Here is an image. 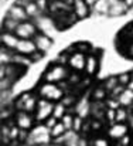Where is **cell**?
<instances>
[{"label": "cell", "mask_w": 133, "mask_h": 146, "mask_svg": "<svg viewBox=\"0 0 133 146\" xmlns=\"http://www.w3.org/2000/svg\"><path fill=\"white\" fill-rule=\"evenodd\" d=\"M111 3L109 0H96L93 4V11L98 14H106L111 11Z\"/></svg>", "instance_id": "obj_16"}, {"label": "cell", "mask_w": 133, "mask_h": 146, "mask_svg": "<svg viewBox=\"0 0 133 146\" xmlns=\"http://www.w3.org/2000/svg\"><path fill=\"white\" fill-rule=\"evenodd\" d=\"M38 95L52 102H58L64 98V90L60 84L55 82H44L38 87Z\"/></svg>", "instance_id": "obj_2"}, {"label": "cell", "mask_w": 133, "mask_h": 146, "mask_svg": "<svg viewBox=\"0 0 133 146\" xmlns=\"http://www.w3.org/2000/svg\"><path fill=\"white\" fill-rule=\"evenodd\" d=\"M24 9H26V11H27V14H28V17H30V19L40 17V14H41V10L38 9V6H37L36 0L30 1L27 6H24Z\"/></svg>", "instance_id": "obj_18"}, {"label": "cell", "mask_w": 133, "mask_h": 146, "mask_svg": "<svg viewBox=\"0 0 133 146\" xmlns=\"http://www.w3.org/2000/svg\"><path fill=\"white\" fill-rule=\"evenodd\" d=\"M126 7H128V6H126L123 1H122V3H119L116 7H115V6H112V7H111L109 14H112V16H119V14H122V13L126 10Z\"/></svg>", "instance_id": "obj_27"}, {"label": "cell", "mask_w": 133, "mask_h": 146, "mask_svg": "<svg viewBox=\"0 0 133 146\" xmlns=\"http://www.w3.org/2000/svg\"><path fill=\"white\" fill-rule=\"evenodd\" d=\"M108 106L112 108V109H118V108L122 106V105H120L119 99H116V101H115V99H109V101H108Z\"/></svg>", "instance_id": "obj_34"}, {"label": "cell", "mask_w": 133, "mask_h": 146, "mask_svg": "<svg viewBox=\"0 0 133 146\" xmlns=\"http://www.w3.org/2000/svg\"><path fill=\"white\" fill-rule=\"evenodd\" d=\"M33 40L36 41L37 50H38L40 52L48 51V50L51 48V46H52V38H51L48 34H45V33H37Z\"/></svg>", "instance_id": "obj_12"}, {"label": "cell", "mask_w": 133, "mask_h": 146, "mask_svg": "<svg viewBox=\"0 0 133 146\" xmlns=\"http://www.w3.org/2000/svg\"><path fill=\"white\" fill-rule=\"evenodd\" d=\"M58 122H60V119H57L54 115H51V116L45 121L44 123H45V126H47V128H50V129H51V128H54V126H55Z\"/></svg>", "instance_id": "obj_31"}, {"label": "cell", "mask_w": 133, "mask_h": 146, "mask_svg": "<svg viewBox=\"0 0 133 146\" xmlns=\"http://www.w3.org/2000/svg\"><path fill=\"white\" fill-rule=\"evenodd\" d=\"M20 146H27V145H20Z\"/></svg>", "instance_id": "obj_46"}, {"label": "cell", "mask_w": 133, "mask_h": 146, "mask_svg": "<svg viewBox=\"0 0 133 146\" xmlns=\"http://www.w3.org/2000/svg\"><path fill=\"white\" fill-rule=\"evenodd\" d=\"M92 146H109V141L105 138H96L92 142Z\"/></svg>", "instance_id": "obj_32"}, {"label": "cell", "mask_w": 133, "mask_h": 146, "mask_svg": "<svg viewBox=\"0 0 133 146\" xmlns=\"http://www.w3.org/2000/svg\"><path fill=\"white\" fill-rule=\"evenodd\" d=\"M54 106H55V102L52 101H48L45 98H40L38 99V104H37V108L34 111V118L38 123H44L45 121L52 115L54 112Z\"/></svg>", "instance_id": "obj_4"}, {"label": "cell", "mask_w": 133, "mask_h": 146, "mask_svg": "<svg viewBox=\"0 0 133 146\" xmlns=\"http://www.w3.org/2000/svg\"><path fill=\"white\" fill-rule=\"evenodd\" d=\"M87 57H88V55H87L85 52L75 50L74 52H71V54L68 55V62H67V65L69 67V70H72V71H75V72L85 71Z\"/></svg>", "instance_id": "obj_5"}, {"label": "cell", "mask_w": 133, "mask_h": 146, "mask_svg": "<svg viewBox=\"0 0 133 146\" xmlns=\"http://www.w3.org/2000/svg\"><path fill=\"white\" fill-rule=\"evenodd\" d=\"M52 136H51V129L45 126V123H40L36 128H33L28 132V138H27V145H50Z\"/></svg>", "instance_id": "obj_1"}, {"label": "cell", "mask_w": 133, "mask_h": 146, "mask_svg": "<svg viewBox=\"0 0 133 146\" xmlns=\"http://www.w3.org/2000/svg\"><path fill=\"white\" fill-rule=\"evenodd\" d=\"M33 146H50V145H44V143H40V145H33Z\"/></svg>", "instance_id": "obj_43"}, {"label": "cell", "mask_w": 133, "mask_h": 146, "mask_svg": "<svg viewBox=\"0 0 133 146\" xmlns=\"http://www.w3.org/2000/svg\"><path fill=\"white\" fill-rule=\"evenodd\" d=\"M19 23H20V21H16V20H13V19H10V17L6 16V19H4V21H3V31L14 33L16 29H17V26H19Z\"/></svg>", "instance_id": "obj_19"}, {"label": "cell", "mask_w": 133, "mask_h": 146, "mask_svg": "<svg viewBox=\"0 0 133 146\" xmlns=\"http://www.w3.org/2000/svg\"><path fill=\"white\" fill-rule=\"evenodd\" d=\"M74 119H75V116H72L71 113H65L62 116L61 122L64 123V126L67 128V131H72V128H74Z\"/></svg>", "instance_id": "obj_23"}, {"label": "cell", "mask_w": 133, "mask_h": 146, "mask_svg": "<svg viewBox=\"0 0 133 146\" xmlns=\"http://www.w3.org/2000/svg\"><path fill=\"white\" fill-rule=\"evenodd\" d=\"M126 88H128V90H130V91H133V78L130 80V82L126 85Z\"/></svg>", "instance_id": "obj_40"}, {"label": "cell", "mask_w": 133, "mask_h": 146, "mask_svg": "<svg viewBox=\"0 0 133 146\" xmlns=\"http://www.w3.org/2000/svg\"><path fill=\"white\" fill-rule=\"evenodd\" d=\"M65 132H67V128L64 126V123H62L61 121H60L54 128H51V136H52V139H58V138L64 136Z\"/></svg>", "instance_id": "obj_20"}, {"label": "cell", "mask_w": 133, "mask_h": 146, "mask_svg": "<svg viewBox=\"0 0 133 146\" xmlns=\"http://www.w3.org/2000/svg\"><path fill=\"white\" fill-rule=\"evenodd\" d=\"M82 119H84V118H81L79 115H77V116H75L72 131H75V132H79V131H81V128H82Z\"/></svg>", "instance_id": "obj_29"}, {"label": "cell", "mask_w": 133, "mask_h": 146, "mask_svg": "<svg viewBox=\"0 0 133 146\" xmlns=\"http://www.w3.org/2000/svg\"><path fill=\"white\" fill-rule=\"evenodd\" d=\"M99 70V58L95 54H89L87 57V65H85V74L88 77H92Z\"/></svg>", "instance_id": "obj_15"}, {"label": "cell", "mask_w": 133, "mask_h": 146, "mask_svg": "<svg viewBox=\"0 0 133 146\" xmlns=\"http://www.w3.org/2000/svg\"><path fill=\"white\" fill-rule=\"evenodd\" d=\"M52 115L57 118V119H62V116L65 115V105L62 102H55V106H54V112Z\"/></svg>", "instance_id": "obj_22"}, {"label": "cell", "mask_w": 133, "mask_h": 146, "mask_svg": "<svg viewBox=\"0 0 133 146\" xmlns=\"http://www.w3.org/2000/svg\"><path fill=\"white\" fill-rule=\"evenodd\" d=\"M62 101V104L67 106V105H71V104H74V98L72 97H65V98H62L61 99Z\"/></svg>", "instance_id": "obj_36"}, {"label": "cell", "mask_w": 133, "mask_h": 146, "mask_svg": "<svg viewBox=\"0 0 133 146\" xmlns=\"http://www.w3.org/2000/svg\"><path fill=\"white\" fill-rule=\"evenodd\" d=\"M7 17H10V19H13V20H16V21H26V20H28L30 17H28V14H27V11H26V9L23 7V6H20V4H13L10 9H9V13H7Z\"/></svg>", "instance_id": "obj_11"}, {"label": "cell", "mask_w": 133, "mask_h": 146, "mask_svg": "<svg viewBox=\"0 0 133 146\" xmlns=\"http://www.w3.org/2000/svg\"><path fill=\"white\" fill-rule=\"evenodd\" d=\"M128 119V111L125 109V106H119L116 109V122H126Z\"/></svg>", "instance_id": "obj_25"}, {"label": "cell", "mask_w": 133, "mask_h": 146, "mask_svg": "<svg viewBox=\"0 0 133 146\" xmlns=\"http://www.w3.org/2000/svg\"><path fill=\"white\" fill-rule=\"evenodd\" d=\"M130 142H132V138H130L129 135H126V136H123V138L119 141V146H129Z\"/></svg>", "instance_id": "obj_35"}, {"label": "cell", "mask_w": 133, "mask_h": 146, "mask_svg": "<svg viewBox=\"0 0 133 146\" xmlns=\"http://www.w3.org/2000/svg\"><path fill=\"white\" fill-rule=\"evenodd\" d=\"M129 132V126L123 122H115L111 125L109 131H108V135L111 139L113 141H120L123 136H126Z\"/></svg>", "instance_id": "obj_10"}, {"label": "cell", "mask_w": 133, "mask_h": 146, "mask_svg": "<svg viewBox=\"0 0 133 146\" xmlns=\"http://www.w3.org/2000/svg\"><path fill=\"white\" fill-rule=\"evenodd\" d=\"M105 97H106V90H105V87H102V88H96L95 92L92 94V98H93L95 102L103 101V98Z\"/></svg>", "instance_id": "obj_26"}, {"label": "cell", "mask_w": 133, "mask_h": 146, "mask_svg": "<svg viewBox=\"0 0 133 146\" xmlns=\"http://www.w3.org/2000/svg\"><path fill=\"white\" fill-rule=\"evenodd\" d=\"M14 121H16V125H17L20 129L30 131V129H33V125H34L36 118H34L30 112H27V111H17Z\"/></svg>", "instance_id": "obj_9"}, {"label": "cell", "mask_w": 133, "mask_h": 146, "mask_svg": "<svg viewBox=\"0 0 133 146\" xmlns=\"http://www.w3.org/2000/svg\"><path fill=\"white\" fill-rule=\"evenodd\" d=\"M37 104H38V99H36V97L30 92L21 95V97L17 99L16 102V106L19 111H27V112H34L36 108H37Z\"/></svg>", "instance_id": "obj_8"}, {"label": "cell", "mask_w": 133, "mask_h": 146, "mask_svg": "<svg viewBox=\"0 0 133 146\" xmlns=\"http://www.w3.org/2000/svg\"><path fill=\"white\" fill-rule=\"evenodd\" d=\"M69 70L67 68L65 64H55L52 65L44 75V81L45 82H55V84H60L65 80H68L69 77Z\"/></svg>", "instance_id": "obj_3"}, {"label": "cell", "mask_w": 133, "mask_h": 146, "mask_svg": "<svg viewBox=\"0 0 133 146\" xmlns=\"http://www.w3.org/2000/svg\"><path fill=\"white\" fill-rule=\"evenodd\" d=\"M116 85H119V80H118V77H111V78H108V80L103 82V87H105L106 91H112Z\"/></svg>", "instance_id": "obj_24"}, {"label": "cell", "mask_w": 133, "mask_h": 146, "mask_svg": "<svg viewBox=\"0 0 133 146\" xmlns=\"http://www.w3.org/2000/svg\"><path fill=\"white\" fill-rule=\"evenodd\" d=\"M72 13L78 19H85L89 14V6L87 0H72Z\"/></svg>", "instance_id": "obj_13"}, {"label": "cell", "mask_w": 133, "mask_h": 146, "mask_svg": "<svg viewBox=\"0 0 133 146\" xmlns=\"http://www.w3.org/2000/svg\"><path fill=\"white\" fill-rule=\"evenodd\" d=\"M20 41V37H17L14 33H7V31H3L1 33V44L4 48H9V50H16L17 44Z\"/></svg>", "instance_id": "obj_14"}, {"label": "cell", "mask_w": 133, "mask_h": 146, "mask_svg": "<svg viewBox=\"0 0 133 146\" xmlns=\"http://www.w3.org/2000/svg\"><path fill=\"white\" fill-rule=\"evenodd\" d=\"M129 33H130V36L133 37V24L130 26V29H129Z\"/></svg>", "instance_id": "obj_42"}, {"label": "cell", "mask_w": 133, "mask_h": 146, "mask_svg": "<svg viewBox=\"0 0 133 146\" xmlns=\"http://www.w3.org/2000/svg\"><path fill=\"white\" fill-rule=\"evenodd\" d=\"M14 52L21 54V55H26V57H34L40 51L37 50L36 41L33 38H20L17 47L14 50Z\"/></svg>", "instance_id": "obj_7"}, {"label": "cell", "mask_w": 133, "mask_h": 146, "mask_svg": "<svg viewBox=\"0 0 133 146\" xmlns=\"http://www.w3.org/2000/svg\"><path fill=\"white\" fill-rule=\"evenodd\" d=\"M61 1H68V3L71 1V4H72V0H61Z\"/></svg>", "instance_id": "obj_44"}, {"label": "cell", "mask_w": 133, "mask_h": 146, "mask_svg": "<svg viewBox=\"0 0 133 146\" xmlns=\"http://www.w3.org/2000/svg\"><path fill=\"white\" fill-rule=\"evenodd\" d=\"M122 1H123L128 7H132V6H133V0H122Z\"/></svg>", "instance_id": "obj_39"}, {"label": "cell", "mask_w": 133, "mask_h": 146, "mask_svg": "<svg viewBox=\"0 0 133 146\" xmlns=\"http://www.w3.org/2000/svg\"><path fill=\"white\" fill-rule=\"evenodd\" d=\"M129 126H130V128L133 129V115L130 116V118H129Z\"/></svg>", "instance_id": "obj_41"}, {"label": "cell", "mask_w": 133, "mask_h": 146, "mask_svg": "<svg viewBox=\"0 0 133 146\" xmlns=\"http://www.w3.org/2000/svg\"><path fill=\"white\" fill-rule=\"evenodd\" d=\"M50 146H57V145H50Z\"/></svg>", "instance_id": "obj_45"}, {"label": "cell", "mask_w": 133, "mask_h": 146, "mask_svg": "<svg viewBox=\"0 0 133 146\" xmlns=\"http://www.w3.org/2000/svg\"><path fill=\"white\" fill-rule=\"evenodd\" d=\"M38 9L41 10V13H45L48 9H50V4H48V0H36Z\"/></svg>", "instance_id": "obj_30"}, {"label": "cell", "mask_w": 133, "mask_h": 146, "mask_svg": "<svg viewBox=\"0 0 133 146\" xmlns=\"http://www.w3.org/2000/svg\"><path fill=\"white\" fill-rule=\"evenodd\" d=\"M75 50H78V51H82V52L88 54V51H89V44H87V43H78V44L75 46Z\"/></svg>", "instance_id": "obj_33"}, {"label": "cell", "mask_w": 133, "mask_h": 146, "mask_svg": "<svg viewBox=\"0 0 133 146\" xmlns=\"http://www.w3.org/2000/svg\"><path fill=\"white\" fill-rule=\"evenodd\" d=\"M132 78H133V74H120V75H118L119 84H120V85H125V87L130 82Z\"/></svg>", "instance_id": "obj_28"}, {"label": "cell", "mask_w": 133, "mask_h": 146, "mask_svg": "<svg viewBox=\"0 0 133 146\" xmlns=\"http://www.w3.org/2000/svg\"><path fill=\"white\" fill-rule=\"evenodd\" d=\"M37 33H38L37 26L33 21H30V20L19 23V26H17V29L14 31V34L17 37H20V38H34Z\"/></svg>", "instance_id": "obj_6"}, {"label": "cell", "mask_w": 133, "mask_h": 146, "mask_svg": "<svg viewBox=\"0 0 133 146\" xmlns=\"http://www.w3.org/2000/svg\"><path fill=\"white\" fill-rule=\"evenodd\" d=\"M91 128H92V129H95V131H98V129L101 128V122H99L98 119L92 121V123H91Z\"/></svg>", "instance_id": "obj_37"}, {"label": "cell", "mask_w": 133, "mask_h": 146, "mask_svg": "<svg viewBox=\"0 0 133 146\" xmlns=\"http://www.w3.org/2000/svg\"><path fill=\"white\" fill-rule=\"evenodd\" d=\"M126 52H128V57L133 58V41H132V43H129V46H128V50H126Z\"/></svg>", "instance_id": "obj_38"}, {"label": "cell", "mask_w": 133, "mask_h": 146, "mask_svg": "<svg viewBox=\"0 0 133 146\" xmlns=\"http://www.w3.org/2000/svg\"><path fill=\"white\" fill-rule=\"evenodd\" d=\"M118 99H119V102H120V105L122 106H130L133 104V91H130V90H128V88H125V91L118 97Z\"/></svg>", "instance_id": "obj_17"}, {"label": "cell", "mask_w": 133, "mask_h": 146, "mask_svg": "<svg viewBox=\"0 0 133 146\" xmlns=\"http://www.w3.org/2000/svg\"><path fill=\"white\" fill-rule=\"evenodd\" d=\"M91 112V105L87 99H82V102H79V105L77 106V113L81 116V118H85Z\"/></svg>", "instance_id": "obj_21"}]
</instances>
